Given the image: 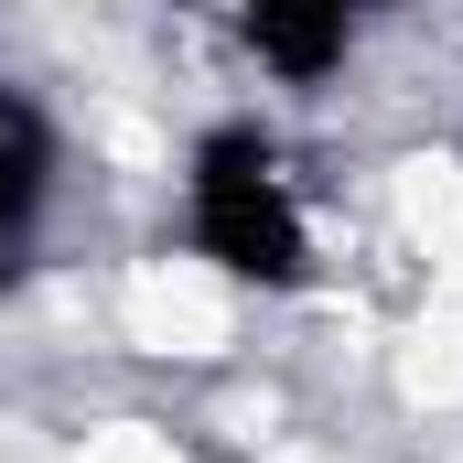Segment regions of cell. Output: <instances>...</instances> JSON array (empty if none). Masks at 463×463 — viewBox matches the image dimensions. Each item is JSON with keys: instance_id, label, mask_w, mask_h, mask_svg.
<instances>
[{"instance_id": "obj_1", "label": "cell", "mask_w": 463, "mask_h": 463, "mask_svg": "<svg viewBox=\"0 0 463 463\" xmlns=\"http://www.w3.org/2000/svg\"><path fill=\"white\" fill-rule=\"evenodd\" d=\"M173 227H184V259L248 302H313L324 291V227H313V194H302L269 118H205L184 140Z\"/></svg>"}, {"instance_id": "obj_2", "label": "cell", "mask_w": 463, "mask_h": 463, "mask_svg": "<svg viewBox=\"0 0 463 463\" xmlns=\"http://www.w3.org/2000/svg\"><path fill=\"white\" fill-rule=\"evenodd\" d=\"M388 11H399V0H227L237 43H248L259 76H280L291 98L335 87L355 54H366V33H377Z\"/></svg>"}, {"instance_id": "obj_3", "label": "cell", "mask_w": 463, "mask_h": 463, "mask_svg": "<svg viewBox=\"0 0 463 463\" xmlns=\"http://www.w3.org/2000/svg\"><path fill=\"white\" fill-rule=\"evenodd\" d=\"M54 194H65V129L22 76H0V259H22L43 237Z\"/></svg>"}]
</instances>
